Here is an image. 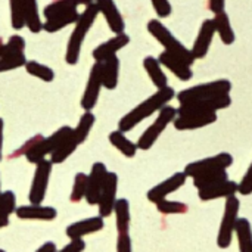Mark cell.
I'll return each mask as SVG.
<instances>
[{
	"label": "cell",
	"instance_id": "cell-48",
	"mask_svg": "<svg viewBox=\"0 0 252 252\" xmlns=\"http://www.w3.org/2000/svg\"><path fill=\"white\" fill-rule=\"evenodd\" d=\"M3 120L0 118V161H1V148H3Z\"/></svg>",
	"mask_w": 252,
	"mask_h": 252
},
{
	"label": "cell",
	"instance_id": "cell-52",
	"mask_svg": "<svg viewBox=\"0 0 252 252\" xmlns=\"http://www.w3.org/2000/svg\"><path fill=\"white\" fill-rule=\"evenodd\" d=\"M1 193H3V192H1V190H0V198H1Z\"/></svg>",
	"mask_w": 252,
	"mask_h": 252
},
{
	"label": "cell",
	"instance_id": "cell-20",
	"mask_svg": "<svg viewBox=\"0 0 252 252\" xmlns=\"http://www.w3.org/2000/svg\"><path fill=\"white\" fill-rule=\"evenodd\" d=\"M130 43V37L126 34V32H121V34H115L112 38L106 40L105 43L99 44L93 52H92V56L94 59V62H105L106 59L112 58V56H117V52H120L123 47H126L127 44Z\"/></svg>",
	"mask_w": 252,
	"mask_h": 252
},
{
	"label": "cell",
	"instance_id": "cell-51",
	"mask_svg": "<svg viewBox=\"0 0 252 252\" xmlns=\"http://www.w3.org/2000/svg\"><path fill=\"white\" fill-rule=\"evenodd\" d=\"M3 44H4V43H3V40L0 38V52H1V47H3Z\"/></svg>",
	"mask_w": 252,
	"mask_h": 252
},
{
	"label": "cell",
	"instance_id": "cell-53",
	"mask_svg": "<svg viewBox=\"0 0 252 252\" xmlns=\"http://www.w3.org/2000/svg\"><path fill=\"white\" fill-rule=\"evenodd\" d=\"M0 252H6V251H4V250H0Z\"/></svg>",
	"mask_w": 252,
	"mask_h": 252
},
{
	"label": "cell",
	"instance_id": "cell-17",
	"mask_svg": "<svg viewBox=\"0 0 252 252\" xmlns=\"http://www.w3.org/2000/svg\"><path fill=\"white\" fill-rule=\"evenodd\" d=\"M214 35H216V28H214L213 19H204L201 27H199L198 35L193 41V46L190 49L195 61L204 59L208 55L210 47H211L213 40H214Z\"/></svg>",
	"mask_w": 252,
	"mask_h": 252
},
{
	"label": "cell",
	"instance_id": "cell-43",
	"mask_svg": "<svg viewBox=\"0 0 252 252\" xmlns=\"http://www.w3.org/2000/svg\"><path fill=\"white\" fill-rule=\"evenodd\" d=\"M151 3L159 18H168L173 12V6L170 0H151Z\"/></svg>",
	"mask_w": 252,
	"mask_h": 252
},
{
	"label": "cell",
	"instance_id": "cell-34",
	"mask_svg": "<svg viewBox=\"0 0 252 252\" xmlns=\"http://www.w3.org/2000/svg\"><path fill=\"white\" fill-rule=\"evenodd\" d=\"M94 121H96V117H94V114H92V111H86L80 117V121H78L77 127L72 128L74 137L77 139L78 145H81V143H84L87 140V137L90 134V130L94 126Z\"/></svg>",
	"mask_w": 252,
	"mask_h": 252
},
{
	"label": "cell",
	"instance_id": "cell-32",
	"mask_svg": "<svg viewBox=\"0 0 252 252\" xmlns=\"http://www.w3.org/2000/svg\"><path fill=\"white\" fill-rule=\"evenodd\" d=\"M80 145H78V142H77V139L74 137V133L71 131V134L59 145V148L50 155V162L52 164H62V162H65L74 152H75V149L78 148Z\"/></svg>",
	"mask_w": 252,
	"mask_h": 252
},
{
	"label": "cell",
	"instance_id": "cell-38",
	"mask_svg": "<svg viewBox=\"0 0 252 252\" xmlns=\"http://www.w3.org/2000/svg\"><path fill=\"white\" fill-rule=\"evenodd\" d=\"M86 189H87V174L77 173L74 177V186L69 195V201L77 204L86 198Z\"/></svg>",
	"mask_w": 252,
	"mask_h": 252
},
{
	"label": "cell",
	"instance_id": "cell-46",
	"mask_svg": "<svg viewBox=\"0 0 252 252\" xmlns=\"http://www.w3.org/2000/svg\"><path fill=\"white\" fill-rule=\"evenodd\" d=\"M208 7L210 10L217 15L220 12H224V7H226V0H208Z\"/></svg>",
	"mask_w": 252,
	"mask_h": 252
},
{
	"label": "cell",
	"instance_id": "cell-31",
	"mask_svg": "<svg viewBox=\"0 0 252 252\" xmlns=\"http://www.w3.org/2000/svg\"><path fill=\"white\" fill-rule=\"evenodd\" d=\"M78 16H80L78 10H71L63 15H58L55 18L46 19V22L43 24V30L47 32H58L59 30H63L65 27L75 24L78 21Z\"/></svg>",
	"mask_w": 252,
	"mask_h": 252
},
{
	"label": "cell",
	"instance_id": "cell-39",
	"mask_svg": "<svg viewBox=\"0 0 252 252\" xmlns=\"http://www.w3.org/2000/svg\"><path fill=\"white\" fill-rule=\"evenodd\" d=\"M155 205H157L158 213H161L164 216H174V214H185V213H188V205L183 204V202H179V201L164 199V201H159Z\"/></svg>",
	"mask_w": 252,
	"mask_h": 252
},
{
	"label": "cell",
	"instance_id": "cell-21",
	"mask_svg": "<svg viewBox=\"0 0 252 252\" xmlns=\"http://www.w3.org/2000/svg\"><path fill=\"white\" fill-rule=\"evenodd\" d=\"M96 4H97V7H99V13H102V15L105 16L109 30H111L114 34H121V32H124L126 22H124L123 15H121V12L118 10L115 1H114V0H97Z\"/></svg>",
	"mask_w": 252,
	"mask_h": 252
},
{
	"label": "cell",
	"instance_id": "cell-33",
	"mask_svg": "<svg viewBox=\"0 0 252 252\" xmlns=\"http://www.w3.org/2000/svg\"><path fill=\"white\" fill-rule=\"evenodd\" d=\"M78 6H80L78 0H55L43 9V15L46 19H50L58 15H63L71 10H77Z\"/></svg>",
	"mask_w": 252,
	"mask_h": 252
},
{
	"label": "cell",
	"instance_id": "cell-35",
	"mask_svg": "<svg viewBox=\"0 0 252 252\" xmlns=\"http://www.w3.org/2000/svg\"><path fill=\"white\" fill-rule=\"evenodd\" d=\"M25 71L30 75H32L35 78H40L41 81H46V83H50L55 78V72H53L52 68H49L47 65H43L40 62H35V61H27Z\"/></svg>",
	"mask_w": 252,
	"mask_h": 252
},
{
	"label": "cell",
	"instance_id": "cell-42",
	"mask_svg": "<svg viewBox=\"0 0 252 252\" xmlns=\"http://www.w3.org/2000/svg\"><path fill=\"white\" fill-rule=\"evenodd\" d=\"M238 193L242 196H250L252 193V162L250 164L247 173L244 174L242 180L238 183Z\"/></svg>",
	"mask_w": 252,
	"mask_h": 252
},
{
	"label": "cell",
	"instance_id": "cell-6",
	"mask_svg": "<svg viewBox=\"0 0 252 252\" xmlns=\"http://www.w3.org/2000/svg\"><path fill=\"white\" fill-rule=\"evenodd\" d=\"M176 117H177V109L176 108H173V106H170V105H167V106H164L159 112H158V117L155 118V121L142 133V136L139 137V140H137V149H142V151H149L154 145H155V142L159 139V136L164 133V130L170 126V124H173L174 123V120H176Z\"/></svg>",
	"mask_w": 252,
	"mask_h": 252
},
{
	"label": "cell",
	"instance_id": "cell-44",
	"mask_svg": "<svg viewBox=\"0 0 252 252\" xmlns=\"http://www.w3.org/2000/svg\"><path fill=\"white\" fill-rule=\"evenodd\" d=\"M117 252H133L130 233L118 235V238H117Z\"/></svg>",
	"mask_w": 252,
	"mask_h": 252
},
{
	"label": "cell",
	"instance_id": "cell-27",
	"mask_svg": "<svg viewBox=\"0 0 252 252\" xmlns=\"http://www.w3.org/2000/svg\"><path fill=\"white\" fill-rule=\"evenodd\" d=\"M114 214H115V224H117L118 235H127L130 230V220H131L128 201L124 198L117 199L114 207Z\"/></svg>",
	"mask_w": 252,
	"mask_h": 252
},
{
	"label": "cell",
	"instance_id": "cell-11",
	"mask_svg": "<svg viewBox=\"0 0 252 252\" xmlns=\"http://www.w3.org/2000/svg\"><path fill=\"white\" fill-rule=\"evenodd\" d=\"M102 87H103V84H102V63L94 62L92 69H90L87 86H86V90H84L83 97H81V108L84 111H92L96 106Z\"/></svg>",
	"mask_w": 252,
	"mask_h": 252
},
{
	"label": "cell",
	"instance_id": "cell-3",
	"mask_svg": "<svg viewBox=\"0 0 252 252\" xmlns=\"http://www.w3.org/2000/svg\"><path fill=\"white\" fill-rule=\"evenodd\" d=\"M148 31L164 47L165 52L179 58L180 61H183L185 63H188L190 66L193 65L195 58H193L190 49H188L159 19H151L148 22Z\"/></svg>",
	"mask_w": 252,
	"mask_h": 252
},
{
	"label": "cell",
	"instance_id": "cell-41",
	"mask_svg": "<svg viewBox=\"0 0 252 252\" xmlns=\"http://www.w3.org/2000/svg\"><path fill=\"white\" fill-rule=\"evenodd\" d=\"M43 137L44 136H41V134H35V136H32L31 139H28L21 148H18L12 155H10V158H19V157H24V155H27L35 145H38L41 140H43Z\"/></svg>",
	"mask_w": 252,
	"mask_h": 252
},
{
	"label": "cell",
	"instance_id": "cell-26",
	"mask_svg": "<svg viewBox=\"0 0 252 252\" xmlns=\"http://www.w3.org/2000/svg\"><path fill=\"white\" fill-rule=\"evenodd\" d=\"M120 77V59L118 56H112L102 62V84L108 90H114L118 86Z\"/></svg>",
	"mask_w": 252,
	"mask_h": 252
},
{
	"label": "cell",
	"instance_id": "cell-19",
	"mask_svg": "<svg viewBox=\"0 0 252 252\" xmlns=\"http://www.w3.org/2000/svg\"><path fill=\"white\" fill-rule=\"evenodd\" d=\"M105 221L100 216L96 217H89L80 221H75L72 224H69L66 227V236L69 238V241H77V239H83L84 236L97 233L103 229Z\"/></svg>",
	"mask_w": 252,
	"mask_h": 252
},
{
	"label": "cell",
	"instance_id": "cell-1",
	"mask_svg": "<svg viewBox=\"0 0 252 252\" xmlns=\"http://www.w3.org/2000/svg\"><path fill=\"white\" fill-rule=\"evenodd\" d=\"M176 97V92L173 87L167 86L164 89L157 90L152 96L145 99L142 103H139L136 108H133L130 112H127L118 123V130L123 133H127L133 130L137 124L149 118L151 115L159 112L164 106H167L173 99Z\"/></svg>",
	"mask_w": 252,
	"mask_h": 252
},
{
	"label": "cell",
	"instance_id": "cell-23",
	"mask_svg": "<svg viewBox=\"0 0 252 252\" xmlns=\"http://www.w3.org/2000/svg\"><path fill=\"white\" fill-rule=\"evenodd\" d=\"M158 61H159V63L164 68H167L168 71H171L182 81H189L193 77V71H192V66L190 65L185 63L183 61H180L179 58L170 55L165 50L158 56Z\"/></svg>",
	"mask_w": 252,
	"mask_h": 252
},
{
	"label": "cell",
	"instance_id": "cell-36",
	"mask_svg": "<svg viewBox=\"0 0 252 252\" xmlns=\"http://www.w3.org/2000/svg\"><path fill=\"white\" fill-rule=\"evenodd\" d=\"M227 179H229L227 170H223V171H216V173L204 174V176H199V177L192 179V180H193V186L199 190V189H202V188H207V186L220 183V182L227 180Z\"/></svg>",
	"mask_w": 252,
	"mask_h": 252
},
{
	"label": "cell",
	"instance_id": "cell-45",
	"mask_svg": "<svg viewBox=\"0 0 252 252\" xmlns=\"http://www.w3.org/2000/svg\"><path fill=\"white\" fill-rule=\"evenodd\" d=\"M86 250V242L83 239H77V241H69V244H66L61 251L56 252H83Z\"/></svg>",
	"mask_w": 252,
	"mask_h": 252
},
{
	"label": "cell",
	"instance_id": "cell-47",
	"mask_svg": "<svg viewBox=\"0 0 252 252\" xmlns=\"http://www.w3.org/2000/svg\"><path fill=\"white\" fill-rule=\"evenodd\" d=\"M58 251V248H56V245H55V242H44L38 250L35 252H56Z\"/></svg>",
	"mask_w": 252,
	"mask_h": 252
},
{
	"label": "cell",
	"instance_id": "cell-24",
	"mask_svg": "<svg viewBox=\"0 0 252 252\" xmlns=\"http://www.w3.org/2000/svg\"><path fill=\"white\" fill-rule=\"evenodd\" d=\"M213 24H214V28H216V34H219V37H220V40H221L223 44L230 46V44L235 43L236 35H235V31H233L230 18H229V15L226 13V10H224V12H220V13H217V15H214Z\"/></svg>",
	"mask_w": 252,
	"mask_h": 252
},
{
	"label": "cell",
	"instance_id": "cell-10",
	"mask_svg": "<svg viewBox=\"0 0 252 252\" xmlns=\"http://www.w3.org/2000/svg\"><path fill=\"white\" fill-rule=\"evenodd\" d=\"M52 167H53V164L47 159H43L38 164H35V171H34V177H32L30 193H28L30 204L41 205V202L44 201L47 186H49L50 173H52Z\"/></svg>",
	"mask_w": 252,
	"mask_h": 252
},
{
	"label": "cell",
	"instance_id": "cell-9",
	"mask_svg": "<svg viewBox=\"0 0 252 252\" xmlns=\"http://www.w3.org/2000/svg\"><path fill=\"white\" fill-rule=\"evenodd\" d=\"M72 128L69 126H63L61 128H58L53 134H50L49 137H43V140L35 145L27 155V161L31 162V164H38L40 161L46 159V155H52L58 148L59 145L71 134Z\"/></svg>",
	"mask_w": 252,
	"mask_h": 252
},
{
	"label": "cell",
	"instance_id": "cell-5",
	"mask_svg": "<svg viewBox=\"0 0 252 252\" xmlns=\"http://www.w3.org/2000/svg\"><path fill=\"white\" fill-rule=\"evenodd\" d=\"M241 201L238 196H230L224 202V213L217 233V247L220 250H227L232 245L235 236V227L239 220Z\"/></svg>",
	"mask_w": 252,
	"mask_h": 252
},
{
	"label": "cell",
	"instance_id": "cell-16",
	"mask_svg": "<svg viewBox=\"0 0 252 252\" xmlns=\"http://www.w3.org/2000/svg\"><path fill=\"white\" fill-rule=\"evenodd\" d=\"M108 173L109 171L106 170V165L103 162H94L92 165L90 174H87V189H86V198H84L89 205H97Z\"/></svg>",
	"mask_w": 252,
	"mask_h": 252
},
{
	"label": "cell",
	"instance_id": "cell-15",
	"mask_svg": "<svg viewBox=\"0 0 252 252\" xmlns=\"http://www.w3.org/2000/svg\"><path fill=\"white\" fill-rule=\"evenodd\" d=\"M117 190H118V176L117 173H108L100 196H99V202H97V208H99V216L102 219H106L109 216H112L114 213V207L117 202Z\"/></svg>",
	"mask_w": 252,
	"mask_h": 252
},
{
	"label": "cell",
	"instance_id": "cell-12",
	"mask_svg": "<svg viewBox=\"0 0 252 252\" xmlns=\"http://www.w3.org/2000/svg\"><path fill=\"white\" fill-rule=\"evenodd\" d=\"M232 105V97L230 94H220L216 97H210V99H202V100H196V102H190V103H185L180 105L177 108V114H188V112H219L221 109H226Z\"/></svg>",
	"mask_w": 252,
	"mask_h": 252
},
{
	"label": "cell",
	"instance_id": "cell-7",
	"mask_svg": "<svg viewBox=\"0 0 252 252\" xmlns=\"http://www.w3.org/2000/svg\"><path fill=\"white\" fill-rule=\"evenodd\" d=\"M25 40L24 37L15 34L10 35L7 43L3 44L0 52V72L18 69L21 66H25L27 58H25Z\"/></svg>",
	"mask_w": 252,
	"mask_h": 252
},
{
	"label": "cell",
	"instance_id": "cell-30",
	"mask_svg": "<svg viewBox=\"0 0 252 252\" xmlns=\"http://www.w3.org/2000/svg\"><path fill=\"white\" fill-rule=\"evenodd\" d=\"M109 142L111 145L118 149L126 158H133L137 152V145L134 142H131L123 131L115 130L109 134Z\"/></svg>",
	"mask_w": 252,
	"mask_h": 252
},
{
	"label": "cell",
	"instance_id": "cell-49",
	"mask_svg": "<svg viewBox=\"0 0 252 252\" xmlns=\"http://www.w3.org/2000/svg\"><path fill=\"white\" fill-rule=\"evenodd\" d=\"M7 226H9V219L0 217V229H4V227H7Z\"/></svg>",
	"mask_w": 252,
	"mask_h": 252
},
{
	"label": "cell",
	"instance_id": "cell-22",
	"mask_svg": "<svg viewBox=\"0 0 252 252\" xmlns=\"http://www.w3.org/2000/svg\"><path fill=\"white\" fill-rule=\"evenodd\" d=\"M19 220H38V221H52L58 217V211L53 207L44 205H22L15 211Z\"/></svg>",
	"mask_w": 252,
	"mask_h": 252
},
{
	"label": "cell",
	"instance_id": "cell-28",
	"mask_svg": "<svg viewBox=\"0 0 252 252\" xmlns=\"http://www.w3.org/2000/svg\"><path fill=\"white\" fill-rule=\"evenodd\" d=\"M24 4V16H25V27L32 32L38 34L43 30V22L40 19L37 0H22Z\"/></svg>",
	"mask_w": 252,
	"mask_h": 252
},
{
	"label": "cell",
	"instance_id": "cell-2",
	"mask_svg": "<svg viewBox=\"0 0 252 252\" xmlns=\"http://www.w3.org/2000/svg\"><path fill=\"white\" fill-rule=\"evenodd\" d=\"M97 15H99V7H97L96 3L86 6L83 13H80L78 21L75 22V28H74L72 34L69 35V40H68V44H66L65 61H66L68 65H75L78 62L83 41H84L89 30L94 24Z\"/></svg>",
	"mask_w": 252,
	"mask_h": 252
},
{
	"label": "cell",
	"instance_id": "cell-25",
	"mask_svg": "<svg viewBox=\"0 0 252 252\" xmlns=\"http://www.w3.org/2000/svg\"><path fill=\"white\" fill-rule=\"evenodd\" d=\"M143 68L146 71V74L149 75L151 81L154 83V86L157 87V90L164 89L168 86V78L162 69V65L159 63L158 58L154 56H146L143 59Z\"/></svg>",
	"mask_w": 252,
	"mask_h": 252
},
{
	"label": "cell",
	"instance_id": "cell-50",
	"mask_svg": "<svg viewBox=\"0 0 252 252\" xmlns=\"http://www.w3.org/2000/svg\"><path fill=\"white\" fill-rule=\"evenodd\" d=\"M97 0H78V4H84V6H89V4H93L96 3Z\"/></svg>",
	"mask_w": 252,
	"mask_h": 252
},
{
	"label": "cell",
	"instance_id": "cell-4",
	"mask_svg": "<svg viewBox=\"0 0 252 252\" xmlns=\"http://www.w3.org/2000/svg\"><path fill=\"white\" fill-rule=\"evenodd\" d=\"M230 92H232V83L226 78H220V80H214V81H208V83H202V84L185 89L179 92L176 97L180 105H185V103H190V102H196L202 99L216 97L220 94H230Z\"/></svg>",
	"mask_w": 252,
	"mask_h": 252
},
{
	"label": "cell",
	"instance_id": "cell-14",
	"mask_svg": "<svg viewBox=\"0 0 252 252\" xmlns=\"http://www.w3.org/2000/svg\"><path fill=\"white\" fill-rule=\"evenodd\" d=\"M186 180H188V176L185 174V171L174 173L167 180H164L159 185H157L152 189H149V192L146 193V198H148L149 202L158 204L159 201L167 199L168 195H171V193L177 192L180 188H183L186 185Z\"/></svg>",
	"mask_w": 252,
	"mask_h": 252
},
{
	"label": "cell",
	"instance_id": "cell-37",
	"mask_svg": "<svg viewBox=\"0 0 252 252\" xmlns=\"http://www.w3.org/2000/svg\"><path fill=\"white\" fill-rule=\"evenodd\" d=\"M9 6H10V24H12V28L19 31V30H22L25 27L22 0H9Z\"/></svg>",
	"mask_w": 252,
	"mask_h": 252
},
{
	"label": "cell",
	"instance_id": "cell-18",
	"mask_svg": "<svg viewBox=\"0 0 252 252\" xmlns=\"http://www.w3.org/2000/svg\"><path fill=\"white\" fill-rule=\"evenodd\" d=\"M236 195H238V183L230 179L198 190V196L204 202H210V201H216V199H227V198L236 196Z\"/></svg>",
	"mask_w": 252,
	"mask_h": 252
},
{
	"label": "cell",
	"instance_id": "cell-40",
	"mask_svg": "<svg viewBox=\"0 0 252 252\" xmlns=\"http://www.w3.org/2000/svg\"><path fill=\"white\" fill-rule=\"evenodd\" d=\"M16 196L12 190H6L1 193L0 198V217H6L9 219L10 214H13L16 211Z\"/></svg>",
	"mask_w": 252,
	"mask_h": 252
},
{
	"label": "cell",
	"instance_id": "cell-8",
	"mask_svg": "<svg viewBox=\"0 0 252 252\" xmlns=\"http://www.w3.org/2000/svg\"><path fill=\"white\" fill-rule=\"evenodd\" d=\"M232 165H233V157L227 152H221V154H217L214 157H208L204 159L189 162L185 167V174L190 179H196V177L204 176V174L227 170Z\"/></svg>",
	"mask_w": 252,
	"mask_h": 252
},
{
	"label": "cell",
	"instance_id": "cell-29",
	"mask_svg": "<svg viewBox=\"0 0 252 252\" xmlns=\"http://www.w3.org/2000/svg\"><path fill=\"white\" fill-rule=\"evenodd\" d=\"M235 236L239 252H252V226L248 219L239 217L235 227Z\"/></svg>",
	"mask_w": 252,
	"mask_h": 252
},
{
	"label": "cell",
	"instance_id": "cell-13",
	"mask_svg": "<svg viewBox=\"0 0 252 252\" xmlns=\"http://www.w3.org/2000/svg\"><path fill=\"white\" fill-rule=\"evenodd\" d=\"M217 121L216 112H188V114H177L173 126L179 131H190L208 127Z\"/></svg>",
	"mask_w": 252,
	"mask_h": 252
}]
</instances>
